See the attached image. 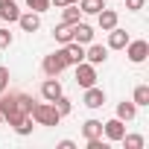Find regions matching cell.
I'll list each match as a JSON object with an SVG mask.
<instances>
[{
	"label": "cell",
	"instance_id": "cell-26",
	"mask_svg": "<svg viewBox=\"0 0 149 149\" xmlns=\"http://www.w3.org/2000/svg\"><path fill=\"white\" fill-rule=\"evenodd\" d=\"M9 88V67H0V94Z\"/></svg>",
	"mask_w": 149,
	"mask_h": 149
},
{
	"label": "cell",
	"instance_id": "cell-5",
	"mask_svg": "<svg viewBox=\"0 0 149 149\" xmlns=\"http://www.w3.org/2000/svg\"><path fill=\"white\" fill-rule=\"evenodd\" d=\"M41 67H44V73H47V76H58V73H61V70L67 67V61H64V56H61V50H58V53L47 56Z\"/></svg>",
	"mask_w": 149,
	"mask_h": 149
},
{
	"label": "cell",
	"instance_id": "cell-1",
	"mask_svg": "<svg viewBox=\"0 0 149 149\" xmlns=\"http://www.w3.org/2000/svg\"><path fill=\"white\" fill-rule=\"evenodd\" d=\"M32 97H26V94H9V97H0V111H3V120L9 123V126H15L18 120H24V117H29L32 114Z\"/></svg>",
	"mask_w": 149,
	"mask_h": 149
},
{
	"label": "cell",
	"instance_id": "cell-4",
	"mask_svg": "<svg viewBox=\"0 0 149 149\" xmlns=\"http://www.w3.org/2000/svg\"><path fill=\"white\" fill-rule=\"evenodd\" d=\"M123 50H126L129 61H134V64L146 61V56H149V44H146V41H129V44H126Z\"/></svg>",
	"mask_w": 149,
	"mask_h": 149
},
{
	"label": "cell",
	"instance_id": "cell-18",
	"mask_svg": "<svg viewBox=\"0 0 149 149\" xmlns=\"http://www.w3.org/2000/svg\"><path fill=\"white\" fill-rule=\"evenodd\" d=\"M76 3H79V9H82V15H97L105 3H102V0H76Z\"/></svg>",
	"mask_w": 149,
	"mask_h": 149
},
{
	"label": "cell",
	"instance_id": "cell-27",
	"mask_svg": "<svg viewBox=\"0 0 149 149\" xmlns=\"http://www.w3.org/2000/svg\"><path fill=\"white\" fill-rule=\"evenodd\" d=\"M9 44H12V32L9 29H0V50H6Z\"/></svg>",
	"mask_w": 149,
	"mask_h": 149
},
{
	"label": "cell",
	"instance_id": "cell-3",
	"mask_svg": "<svg viewBox=\"0 0 149 149\" xmlns=\"http://www.w3.org/2000/svg\"><path fill=\"white\" fill-rule=\"evenodd\" d=\"M76 85H82V88L97 85V70H94L91 61H79L76 64Z\"/></svg>",
	"mask_w": 149,
	"mask_h": 149
},
{
	"label": "cell",
	"instance_id": "cell-13",
	"mask_svg": "<svg viewBox=\"0 0 149 149\" xmlns=\"http://www.w3.org/2000/svg\"><path fill=\"white\" fill-rule=\"evenodd\" d=\"M126 44H129V32H126V29H117V26L108 29V47H111V50H123Z\"/></svg>",
	"mask_w": 149,
	"mask_h": 149
},
{
	"label": "cell",
	"instance_id": "cell-20",
	"mask_svg": "<svg viewBox=\"0 0 149 149\" xmlns=\"http://www.w3.org/2000/svg\"><path fill=\"white\" fill-rule=\"evenodd\" d=\"M132 102H134V105H149V85H137Z\"/></svg>",
	"mask_w": 149,
	"mask_h": 149
},
{
	"label": "cell",
	"instance_id": "cell-23",
	"mask_svg": "<svg viewBox=\"0 0 149 149\" xmlns=\"http://www.w3.org/2000/svg\"><path fill=\"white\" fill-rule=\"evenodd\" d=\"M120 140L126 143V149H143V137L140 134H123Z\"/></svg>",
	"mask_w": 149,
	"mask_h": 149
},
{
	"label": "cell",
	"instance_id": "cell-2",
	"mask_svg": "<svg viewBox=\"0 0 149 149\" xmlns=\"http://www.w3.org/2000/svg\"><path fill=\"white\" fill-rule=\"evenodd\" d=\"M32 120L38 123V126H58L61 123V114L56 111V105L53 102H38V105H32Z\"/></svg>",
	"mask_w": 149,
	"mask_h": 149
},
{
	"label": "cell",
	"instance_id": "cell-9",
	"mask_svg": "<svg viewBox=\"0 0 149 149\" xmlns=\"http://www.w3.org/2000/svg\"><path fill=\"white\" fill-rule=\"evenodd\" d=\"M102 134H105L108 140H120V137L126 134V123H123L120 117H114V120L102 123Z\"/></svg>",
	"mask_w": 149,
	"mask_h": 149
},
{
	"label": "cell",
	"instance_id": "cell-29",
	"mask_svg": "<svg viewBox=\"0 0 149 149\" xmlns=\"http://www.w3.org/2000/svg\"><path fill=\"white\" fill-rule=\"evenodd\" d=\"M70 3H76V0H50V6H56V9H61V6H70Z\"/></svg>",
	"mask_w": 149,
	"mask_h": 149
},
{
	"label": "cell",
	"instance_id": "cell-21",
	"mask_svg": "<svg viewBox=\"0 0 149 149\" xmlns=\"http://www.w3.org/2000/svg\"><path fill=\"white\" fill-rule=\"evenodd\" d=\"M61 9H64V24H76V21H79V15H82V9H79L76 3L61 6Z\"/></svg>",
	"mask_w": 149,
	"mask_h": 149
},
{
	"label": "cell",
	"instance_id": "cell-30",
	"mask_svg": "<svg viewBox=\"0 0 149 149\" xmlns=\"http://www.w3.org/2000/svg\"><path fill=\"white\" fill-rule=\"evenodd\" d=\"M0 123H3V111H0Z\"/></svg>",
	"mask_w": 149,
	"mask_h": 149
},
{
	"label": "cell",
	"instance_id": "cell-7",
	"mask_svg": "<svg viewBox=\"0 0 149 149\" xmlns=\"http://www.w3.org/2000/svg\"><path fill=\"white\" fill-rule=\"evenodd\" d=\"M41 97H44L47 102L58 100V97H61V82H58L56 76H47V79H44V85H41Z\"/></svg>",
	"mask_w": 149,
	"mask_h": 149
},
{
	"label": "cell",
	"instance_id": "cell-14",
	"mask_svg": "<svg viewBox=\"0 0 149 149\" xmlns=\"http://www.w3.org/2000/svg\"><path fill=\"white\" fill-rule=\"evenodd\" d=\"M105 58H108V50H105L102 44H91V50L85 53V61H91L94 67H97V64H102Z\"/></svg>",
	"mask_w": 149,
	"mask_h": 149
},
{
	"label": "cell",
	"instance_id": "cell-24",
	"mask_svg": "<svg viewBox=\"0 0 149 149\" xmlns=\"http://www.w3.org/2000/svg\"><path fill=\"white\" fill-rule=\"evenodd\" d=\"M12 129H15L18 134H29V132H32V114H29V117H24V120H18Z\"/></svg>",
	"mask_w": 149,
	"mask_h": 149
},
{
	"label": "cell",
	"instance_id": "cell-10",
	"mask_svg": "<svg viewBox=\"0 0 149 149\" xmlns=\"http://www.w3.org/2000/svg\"><path fill=\"white\" fill-rule=\"evenodd\" d=\"M73 41H76V44H91L94 41V29L88 26V24H73Z\"/></svg>",
	"mask_w": 149,
	"mask_h": 149
},
{
	"label": "cell",
	"instance_id": "cell-8",
	"mask_svg": "<svg viewBox=\"0 0 149 149\" xmlns=\"http://www.w3.org/2000/svg\"><path fill=\"white\" fill-rule=\"evenodd\" d=\"M88 108H102L105 105V91L102 88H97V85H91V88H85V100H82Z\"/></svg>",
	"mask_w": 149,
	"mask_h": 149
},
{
	"label": "cell",
	"instance_id": "cell-6",
	"mask_svg": "<svg viewBox=\"0 0 149 149\" xmlns=\"http://www.w3.org/2000/svg\"><path fill=\"white\" fill-rule=\"evenodd\" d=\"M61 56H64L67 64H79V61H85V50H82V44H76V41H67V44L61 47Z\"/></svg>",
	"mask_w": 149,
	"mask_h": 149
},
{
	"label": "cell",
	"instance_id": "cell-16",
	"mask_svg": "<svg viewBox=\"0 0 149 149\" xmlns=\"http://www.w3.org/2000/svg\"><path fill=\"white\" fill-rule=\"evenodd\" d=\"M82 134H85V140H91V137H102V123H100V120H85Z\"/></svg>",
	"mask_w": 149,
	"mask_h": 149
},
{
	"label": "cell",
	"instance_id": "cell-22",
	"mask_svg": "<svg viewBox=\"0 0 149 149\" xmlns=\"http://www.w3.org/2000/svg\"><path fill=\"white\" fill-rule=\"evenodd\" d=\"M53 105H56V111H58V114H61V117H67V114H70V111H73V105H70V100H67V97H64V94H61V97H58V100H53Z\"/></svg>",
	"mask_w": 149,
	"mask_h": 149
},
{
	"label": "cell",
	"instance_id": "cell-11",
	"mask_svg": "<svg viewBox=\"0 0 149 149\" xmlns=\"http://www.w3.org/2000/svg\"><path fill=\"white\" fill-rule=\"evenodd\" d=\"M0 18H3V21H18L21 18V9H18V3H15V0H0Z\"/></svg>",
	"mask_w": 149,
	"mask_h": 149
},
{
	"label": "cell",
	"instance_id": "cell-17",
	"mask_svg": "<svg viewBox=\"0 0 149 149\" xmlns=\"http://www.w3.org/2000/svg\"><path fill=\"white\" fill-rule=\"evenodd\" d=\"M134 114H137V105L134 102H120L117 105V117L126 123V120H134Z\"/></svg>",
	"mask_w": 149,
	"mask_h": 149
},
{
	"label": "cell",
	"instance_id": "cell-25",
	"mask_svg": "<svg viewBox=\"0 0 149 149\" xmlns=\"http://www.w3.org/2000/svg\"><path fill=\"white\" fill-rule=\"evenodd\" d=\"M26 6H29V12H47L50 9V0H26Z\"/></svg>",
	"mask_w": 149,
	"mask_h": 149
},
{
	"label": "cell",
	"instance_id": "cell-19",
	"mask_svg": "<svg viewBox=\"0 0 149 149\" xmlns=\"http://www.w3.org/2000/svg\"><path fill=\"white\" fill-rule=\"evenodd\" d=\"M56 41H58V44L73 41V24H61V26H56Z\"/></svg>",
	"mask_w": 149,
	"mask_h": 149
},
{
	"label": "cell",
	"instance_id": "cell-15",
	"mask_svg": "<svg viewBox=\"0 0 149 149\" xmlns=\"http://www.w3.org/2000/svg\"><path fill=\"white\" fill-rule=\"evenodd\" d=\"M18 24H21L24 32H35V29L41 26V18H38V12H26V15L18 18Z\"/></svg>",
	"mask_w": 149,
	"mask_h": 149
},
{
	"label": "cell",
	"instance_id": "cell-12",
	"mask_svg": "<svg viewBox=\"0 0 149 149\" xmlns=\"http://www.w3.org/2000/svg\"><path fill=\"white\" fill-rule=\"evenodd\" d=\"M97 21H100L102 32H108V29H114V26H117V12H114V9H105V6H102V9L97 12Z\"/></svg>",
	"mask_w": 149,
	"mask_h": 149
},
{
	"label": "cell",
	"instance_id": "cell-28",
	"mask_svg": "<svg viewBox=\"0 0 149 149\" xmlns=\"http://www.w3.org/2000/svg\"><path fill=\"white\" fill-rule=\"evenodd\" d=\"M126 9H132V12L143 9V0H126Z\"/></svg>",
	"mask_w": 149,
	"mask_h": 149
}]
</instances>
